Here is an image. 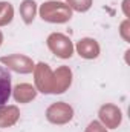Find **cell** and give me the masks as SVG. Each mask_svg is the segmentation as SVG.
Listing matches in <instances>:
<instances>
[{"mask_svg": "<svg viewBox=\"0 0 130 132\" xmlns=\"http://www.w3.org/2000/svg\"><path fill=\"white\" fill-rule=\"evenodd\" d=\"M72 12L73 11L66 5L64 2H60V0L43 2L40 5V8H38V14H40L43 22L57 23V25L67 23L72 19Z\"/></svg>", "mask_w": 130, "mask_h": 132, "instance_id": "cell-1", "label": "cell"}, {"mask_svg": "<svg viewBox=\"0 0 130 132\" xmlns=\"http://www.w3.org/2000/svg\"><path fill=\"white\" fill-rule=\"evenodd\" d=\"M32 74H34V86H35L37 92L55 94V72L49 68L48 63H44V62L35 63Z\"/></svg>", "mask_w": 130, "mask_h": 132, "instance_id": "cell-2", "label": "cell"}, {"mask_svg": "<svg viewBox=\"0 0 130 132\" xmlns=\"http://www.w3.org/2000/svg\"><path fill=\"white\" fill-rule=\"evenodd\" d=\"M46 45H48V49L58 59H63V60H67L73 55V43L72 40L66 35V34L61 32H52L48 35L46 38Z\"/></svg>", "mask_w": 130, "mask_h": 132, "instance_id": "cell-3", "label": "cell"}, {"mask_svg": "<svg viewBox=\"0 0 130 132\" xmlns=\"http://www.w3.org/2000/svg\"><path fill=\"white\" fill-rule=\"evenodd\" d=\"M46 120L51 125H57V126H63L72 121L73 118V108L66 103V101H55L52 104L48 106L46 112Z\"/></svg>", "mask_w": 130, "mask_h": 132, "instance_id": "cell-4", "label": "cell"}, {"mask_svg": "<svg viewBox=\"0 0 130 132\" xmlns=\"http://www.w3.org/2000/svg\"><path fill=\"white\" fill-rule=\"evenodd\" d=\"M0 63L8 71H14L17 74H31L35 68V62L31 57L23 54H11L0 57Z\"/></svg>", "mask_w": 130, "mask_h": 132, "instance_id": "cell-5", "label": "cell"}, {"mask_svg": "<svg viewBox=\"0 0 130 132\" xmlns=\"http://www.w3.org/2000/svg\"><path fill=\"white\" fill-rule=\"evenodd\" d=\"M98 118L106 129H116L123 123V111L113 103H104L98 109Z\"/></svg>", "mask_w": 130, "mask_h": 132, "instance_id": "cell-6", "label": "cell"}, {"mask_svg": "<svg viewBox=\"0 0 130 132\" xmlns=\"http://www.w3.org/2000/svg\"><path fill=\"white\" fill-rule=\"evenodd\" d=\"M77 54L84 59V60H95L101 54V46L95 38L92 37H83L77 42V45L73 46Z\"/></svg>", "mask_w": 130, "mask_h": 132, "instance_id": "cell-7", "label": "cell"}, {"mask_svg": "<svg viewBox=\"0 0 130 132\" xmlns=\"http://www.w3.org/2000/svg\"><path fill=\"white\" fill-rule=\"evenodd\" d=\"M37 89L35 86L31 83H18L12 88V98L15 100V103H20V104H28L31 103L32 100H35L37 97Z\"/></svg>", "mask_w": 130, "mask_h": 132, "instance_id": "cell-8", "label": "cell"}, {"mask_svg": "<svg viewBox=\"0 0 130 132\" xmlns=\"http://www.w3.org/2000/svg\"><path fill=\"white\" fill-rule=\"evenodd\" d=\"M20 120V109L17 104H5L0 108V129L12 128Z\"/></svg>", "mask_w": 130, "mask_h": 132, "instance_id": "cell-9", "label": "cell"}, {"mask_svg": "<svg viewBox=\"0 0 130 132\" xmlns=\"http://www.w3.org/2000/svg\"><path fill=\"white\" fill-rule=\"evenodd\" d=\"M12 92V85H11V74L5 66H0V108L8 104Z\"/></svg>", "mask_w": 130, "mask_h": 132, "instance_id": "cell-10", "label": "cell"}, {"mask_svg": "<svg viewBox=\"0 0 130 132\" xmlns=\"http://www.w3.org/2000/svg\"><path fill=\"white\" fill-rule=\"evenodd\" d=\"M20 17L25 25H31L35 20V15L38 12V5L35 0H23L20 3Z\"/></svg>", "mask_w": 130, "mask_h": 132, "instance_id": "cell-11", "label": "cell"}, {"mask_svg": "<svg viewBox=\"0 0 130 132\" xmlns=\"http://www.w3.org/2000/svg\"><path fill=\"white\" fill-rule=\"evenodd\" d=\"M14 19V6L9 2H0V28L8 26Z\"/></svg>", "mask_w": 130, "mask_h": 132, "instance_id": "cell-12", "label": "cell"}, {"mask_svg": "<svg viewBox=\"0 0 130 132\" xmlns=\"http://www.w3.org/2000/svg\"><path fill=\"white\" fill-rule=\"evenodd\" d=\"M64 3L75 12H87L92 8L94 0H64Z\"/></svg>", "mask_w": 130, "mask_h": 132, "instance_id": "cell-13", "label": "cell"}, {"mask_svg": "<svg viewBox=\"0 0 130 132\" xmlns=\"http://www.w3.org/2000/svg\"><path fill=\"white\" fill-rule=\"evenodd\" d=\"M119 35H121V38L126 43H130V20L129 19L121 22V25H119Z\"/></svg>", "mask_w": 130, "mask_h": 132, "instance_id": "cell-14", "label": "cell"}, {"mask_svg": "<svg viewBox=\"0 0 130 132\" xmlns=\"http://www.w3.org/2000/svg\"><path fill=\"white\" fill-rule=\"evenodd\" d=\"M84 132H109L98 120H94V121H90L87 126H86V129Z\"/></svg>", "mask_w": 130, "mask_h": 132, "instance_id": "cell-15", "label": "cell"}, {"mask_svg": "<svg viewBox=\"0 0 130 132\" xmlns=\"http://www.w3.org/2000/svg\"><path fill=\"white\" fill-rule=\"evenodd\" d=\"M129 3H130V0H124V2H123V12H124L126 19H129V17H130V14H129Z\"/></svg>", "mask_w": 130, "mask_h": 132, "instance_id": "cell-16", "label": "cell"}, {"mask_svg": "<svg viewBox=\"0 0 130 132\" xmlns=\"http://www.w3.org/2000/svg\"><path fill=\"white\" fill-rule=\"evenodd\" d=\"M2 45H3V32L0 31V46H2Z\"/></svg>", "mask_w": 130, "mask_h": 132, "instance_id": "cell-17", "label": "cell"}]
</instances>
